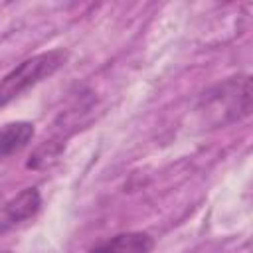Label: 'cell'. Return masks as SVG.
I'll list each match as a JSON object with an SVG mask.
<instances>
[{
    "instance_id": "cell-1",
    "label": "cell",
    "mask_w": 253,
    "mask_h": 253,
    "mask_svg": "<svg viewBox=\"0 0 253 253\" xmlns=\"http://www.w3.org/2000/svg\"><path fill=\"white\" fill-rule=\"evenodd\" d=\"M198 113L213 126H225L247 119L251 113V77L235 75L213 85L202 95Z\"/></svg>"
},
{
    "instance_id": "cell-2",
    "label": "cell",
    "mask_w": 253,
    "mask_h": 253,
    "mask_svg": "<svg viewBox=\"0 0 253 253\" xmlns=\"http://www.w3.org/2000/svg\"><path fill=\"white\" fill-rule=\"evenodd\" d=\"M67 57L69 53L65 49H49L24 59L0 81V107L12 103L40 81L51 77L57 69L65 65Z\"/></svg>"
},
{
    "instance_id": "cell-3",
    "label": "cell",
    "mask_w": 253,
    "mask_h": 253,
    "mask_svg": "<svg viewBox=\"0 0 253 253\" xmlns=\"http://www.w3.org/2000/svg\"><path fill=\"white\" fill-rule=\"evenodd\" d=\"M152 249H154V239L148 233L126 231L97 243L87 253H150Z\"/></svg>"
},
{
    "instance_id": "cell-4",
    "label": "cell",
    "mask_w": 253,
    "mask_h": 253,
    "mask_svg": "<svg viewBox=\"0 0 253 253\" xmlns=\"http://www.w3.org/2000/svg\"><path fill=\"white\" fill-rule=\"evenodd\" d=\"M42 196L36 188H26L18 196H14L2 210V217L6 225H18L40 211Z\"/></svg>"
},
{
    "instance_id": "cell-5",
    "label": "cell",
    "mask_w": 253,
    "mask_h": 253,
    "mask_svg": "<svg viewBox=\"0 0 253 253\" xmlns=\"http://www.w3.org/2000/svg\"><path fill=\"white\" fill-rule=\"evenodd\" d=\"M34 125L28 121H14L0 126V160L20 152L34 138Z\"/></svg>"
},
{
    "instance_id": "cell-6",
    "label": "cell",
    "mask_w": 253,
    "mask_h": 253,
    "mask_svg": "<svg viewBox=\"0 0 253 253\" xmlns=\"http://www.w3.org/2000/svg\"><path fill=\"white\" fill-rule=\"evenodd\" d=\"M63 150V140L61 138H49V140H43V144H40L34 154L30 156L28 160V168H45L49 164H53L57 160V156L61 154Z\"/></svg>"
},
{
    "instance_id": "cell-7",
    "label": "cell",
    "mask_w": 253,
    "mask_h": 253,
    "mask_svg": "<svg viewBox=\"0 0 253 253\" xmlns=\"http://www.w3.org/2000/svg\"><path fill=\"white\" fill-rule=\"evenodd\" d=\"M0 253H12V251H0Z\"/></svg>"
}]
</instances>
